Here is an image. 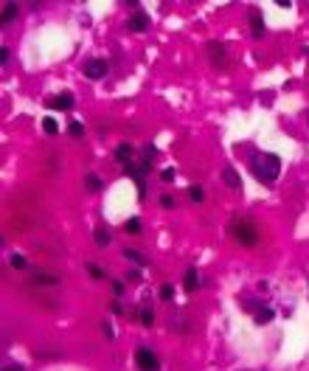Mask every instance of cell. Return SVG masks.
Masks as SVG:
<instances>
[{
	"instance_id": "cell-1",
	"label": "cell",
	"mask_w": 309,
	"mask_h": 371,
	"mask_svg": "<svg viewBox=\"0 0 309 371\" xmlns=\"http://www.w3.org/2000/svg\"><path fill=\"white\" fill-rule=\"evenodd\" d=\"M250 172H253V178L259 183L273 186L279 180V175H281V158L273 155V152H256L250 158Z\"/></svg>"
},
{
	"instance_id": "cell-2",
	"label": "cell",
	"mask_w": 309,
	"mask_h": 371,
	"mask_svg": "<svg viewBox=\"0 0 309 371\" xmlns=\"http://www.w3.org/2000/svg\"><path fill=\"white\" fill-rule=\"evenodd\" d=\"M231 234H234V239L239 242V245H245V247H256L259 245V231L250 225V222H231Z\"/></svg>"
},
{
	"instance_id": "cell-3",
	"label": "cell",
	"mask_w": 309,
	"mask_h": 371,
	"mask_svg": "<svg viewBox=\"0 0 309 371\" xmlns=\"http://www.w3.org/2000/svg\"><path fill=\"white\" fill-rule=\"evenodd\" d=\"M135 365H138V371H160V360L155 357V352L149 346L135 349Z\"/></svg>"
},
{
	"instance_id": "cell-4",
	"label": "cell",
	"mask_w": 309,
	"mask_h": 371,
	"mask_svg": "<svg viewBox=\"0 0 309 371\" xmlns=\"http://www.w3.org/2000/svg\"><path fill=\"white\" fill-rule=\"evenodd\" d=\"M107 73V62L104 59H87L84 62V76L87 79H104Z\"/></svg>"
},
{
	"instance_id": "cell-5",
	"label": "cell",
	"mask_w": 309,
	"mask_h": 371,
	"mask_svg": "<svg viewBox=\"0 0 309 371\" xmlns=\"http://www.w3.org/2000/svg\"><path fill=\"white\" fill-rule=\"evenodd\" d=\"M127 28H129V31H135V34H138V31H147V28H149V17H147V12H135V15H132L129 23H127Z\"/></svg>"
},
{
	"instance_id": "cell-6",
	"label": "cell",
	"mask_w": 309,
	"mask_h": 371,
	"mask_svg": "<svg viewBox=\"0 0 309 371\" xmlns=\"http://www.w3.org/2000/svg\"><path fill=\"white\" fill-rule=\"evenodd\" d=\"M46 104H48L51 110H71V107H73V96H71V93H59V96H51Z\"/></svg>"
},
{
	"instance_id": "cell-7",
	"label": "cell",
	"mask_w": 309,
	"mask_h": 371,
	"mask_svg": "<svg viewBox=\"0 0 309 371\" xmlns=\"http://www.w3.org/2000/svg\"><path fill=\"white\" fill-rule=\"evenodd\" d=\"M208 54H211V62H214L216 68H225V48H223V46L211 43V46H208Z\"/></svg>"
},
{
	"instance_id": "cell-8",
	"label": "cell",
	"mask_w": 309,
	"mask_h": 371,
	"mask_svg": "<svg viewBox=\"0 0 309 371\" xmlns=\"http://www.w3.org/2000/svg\"><path fill=\"white\" fill-rule=\"evenodd\" d=\"M223 178H225V183H228L231 189H236V191L242 189V180H239V175H236L234 167H225V169H223Z\"/></svg>"
},
{
	"instance_id": "cell-9",
	"label": "cell",
	"mask_w": 309,
	"mask_h": 371,
	"mask_svg": "<svg viewBox=\"0 0 309 371\" xmlns=\"http://www.w3.org/2000/svg\"><path fill=\"white\" fill-rule=\"evenodd\" d=\"M250 28H253V37H264V20L256 9L250 12Z\"/></svg>"
},
{
	"instance_id": "cell-10",
	"label": "cell",
	"mask_w": 309,
	"mask_h": 371,
	"mask_svg": "<svg viewBox=\"0 0 309 371\" xmlns=\"http://www.w3.org/2000/svg\"><path fill=\"white\" fill-rule=\"evenodd\" d=\"M253 321H256V323H270V321H273V310H270V307H259V310L253 312Z\"/></svg>"
},
{
	"instance_id": "cell-11",
	"label": "cell",
	"mask_w": 309,
	"mask_h": 371,
	"mask_svg": "<svg viewBox=\"0 0 309 371\" xmlns=\"http://www.w3.org/2000/svg\"><path fill=\"white\" fill-rule=\"evenodd\" d=\"M200 287V278H197V270H186V290H197Z\"/></svg>"
},
{
	"instance_id": "cell-12",
	"label": "cell",
	"mask_w": 309,
	"mask_h": 371,
	"mask_svg": "<svg viewBox=\"0 0 309 371\" xmlns=\"http://www.w3.org/2000/svg\"><path fill=\"white\" fill-rule=\"evenodd\" d=\"M17 17V3H3V23Z\"/></svg>"
},
{
	"instance_id": "cell-13",
	"label": "cell",
	"mask_w": 309,
	"mask_h": 371,
	"mask_svg": "<svg viewBox=\"0 0 309 371\" xmlns=\"http://www.w3.org/2000/svg\"><path fill=\"white\" fill-rule=\"evenodd\" d=\"M42 130H46L48 135H54V133H59V124L54 118H42Z\"/></svg>"
},
{
	"instance_id": "cell-14",
	"label": "cell",
	"mask_w": 309,
	"mask_h": 371,
	"mask_svg": "<svg viewBox=\"0 0 309 371\" xmlns=\"http://www.w3.org/2000/svg\"><path fill=\"white\" fill-rule=\"evenodd\" d=\"M124 256H127V259H132L135 265H141V267L147 265V256H144V254H138V251H124Z\"/></svg>"
},
{
	"instance_id": "cell-15",
	"label": "cell",
	"mask_w": 309,
	"mask_h": 371,
	"mask_svg": "<svg viewBox=\"0 0 309 371\" xmlns=\"http://www.w3.org/2000/svg\"><path fill=\"white\" fill-rule=\"evenodd\" d=\"M84 183H87V189H91V191H102V186H104L96 175H87V180H84Z\"/></svg>"
},
{
	"instance_id": "cell-16",
	"label": "cell",
	"mask_w": 309,
	"mask_h": 371,
	"mask_svg": "<svg viewBox=\"0 0 309 371\" xmlns=\"http://www.w3.org/2000/svg\"><path fill=\"white\" fill-rule=\"evenodd\" d=\"M189 197H191L194 202H203V197H205V194H203V186H191V189H189Z\"/></svg>"
},
{
	"instance_id": "cell-17",
	"label": "cell",
	"mask_w": 309,
	"mask_h": 371,
	"mask_svg": "<svg viewBox=\"0 0 309 371\" xmlns=\"http://www.w3.org/2000/svg\"><path fill=\"white\" fill-rule=\"evenodd\" d=\"M171 298H174V290H171L169 284H163L160 287V301H171Z\"/></svg>"
},
{
	"instance_id": "cell-18",
	"label": "cell",
	"mask_w": 309,
	"mask_h": 371,
	"mask_svg": "<svg viewBox=\"0 0 309 371\" xmlns=\"http://www.w3.org/2000/svg\"><path fill=\"white\" fill-rule=\"evenodd\" d=\"M68 133H71V135H82V133H84V127H82V121H71V127H68Z\"/></svg>"
},
{
	"instance_id": "cell-19",
	"label": "cell",
	"mask_w": 309,
	"mask_h": 371,
	"mask_svg": "<svg viewBox=\"0 0 309 371\" xmlns=\"http://www.w3.org/2000/svg\"><path fill=\"white\" fill-rule=\"evenodd\" d=\"M96 245H110V234L99 228V231H96Z\"/></svg>"
},
{
	"instance_id": "cell-20",
	"label": "cell",
	"mask_w": 309,
	"mask_h": 371,
	"mask_svg": "<svg viewBox=\"0 0 309 371\" xmlns=\"http://www.w3.org/2000/svg\"><path fill=\"white\" fill-rule=\"evenodd\" d=\"M127 231H129V234H138V231H141V222H138V220H129V222H127Z\"/></svg>"
},
{
	"instance_id": "cell-21",
	"label": "cell",
	"mask_w": 309,
	"mask_h": 371,
	"mask_svg": "<svg viewBox=\"0 0 309 371\" xmlns=\"http://www.w3.org/2000/svg\"><path fill=\"white\" fill-rule=\"evenodd\" d=\"M12 265H15V267H26V259H23L20 254H15V256H12Z\"/></svg>"
},
{
	"instance_id": "cell-22",
	"label": "cell",
	"mask_w": 309,
	"mask_h": 371,
	"mask_svg": "<svg viewBox=\"0 0 309 371\" xmlns=\"http://www.w3.org/2000/svg\"><path fill=\"white\" fill-rule=\"evenodd\" d=\"M3 371H26V368H23L20 363H6V365H3Z\"/></svg>"
},
{
	"instance_id": "cell-23",
	"label": "cell",
	"mask_w": 309,
	"mask_h": 371,
	"mask_svg": "<svg viewBox=\"0 0 309 371\" xmlns=\"http://www.w3.org/2000/svg\"><path fill=\"white\" fill-rule=\"evenodd\" d=\"M91 273H93V278H102V276H104V270L96 267V265H91Z\"/></svg>"
},
{
	"instance_id": "cell-24",
	"label": "cell",
	"mask_w": 309,
	"mask_h": 371,
	"mask_svg": "<svg viewBox=\"0 0 309 371\" xmlns=\"http://www.w3.org/2000/svg\"><path fill=\"white\" fill-rule=\"evenodd\" d=\"M141 321L149 326V323H152V312H149V310H144V312H141Z\"/></svg>"
},
{
	"instance_id": "cell-25",
	"label": "cell",
	"mask_w": 309,
	"mask_h": 371,
	"mask_svg": "<svg viewBox=\"0 0 309 371\" xmlns=\"http://www.w3.org/2000/svg\"><path fill=\"white\" fill-rule=\"evenodd\" d=\"M113 290H115V296H121L124 293V284L121 281H113Z\"/></svg>"
},
{
	"instance_id": "cell-26",
	"label": "cell",
	"mask_w": 309,
	"mask_h": 371,
	"mask_svg": "<svg viewBox=\"0 0 309 371\" xmlns=\"http://www.w3.org/2000/svg\"><path fill=\"white\" fill-rule=\"evenodd\" d=\"M163 180H174V169H166L163 172Z\"/></svg>"
}]
</instances>
